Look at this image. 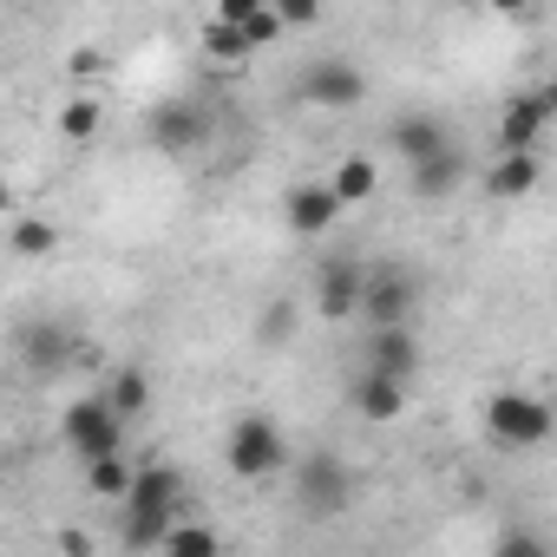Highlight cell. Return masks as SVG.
<instances>
[{
  "label": "cell",
  "mask_w": 557,
  "mask_h": 557,
  "mask_svg": "<svg viewBox=\"0 0 557 557\" xmlns=\"http://www.w3.org/2000/svg\"><path fill=\"white\" fill-rule=\"evenodd\" d=\"M302 99H309V106H322V112H355V106L368 99V73H361L355 60L322 53V60H309V66H302Z\"/></svg>",
  "instance_id": "cell-8"
},
{
  "label": "cell",
  "mask_w": 557,
  "mask_h": 557,
  "mask_svg": "<svg viewBox=\"0 0 557 557\" xmlns=\"http://www.w3.org/2000/svg\"><path fill=\"white\" fill-rule=\"evenodd\" d=\"M203 53H210V60H249L256 47H249V34H243V27H230V21H216V14H210V21H203Z\"/></svg>",
  "instance_id": "cell-24"
},
{
  "label": "cell",
  "mask_w": 557,
  "mask_h": 557,
  "mask_svg": "<svg viewBox=\"0 0 557 557\" xmlns=\"http://www.w3.org/2000/svg\"><path fill=\"white\" fill-rule=\"evenodd\" d=\"M420 361H426V348L413 329H368V342H361V374H387V381L413 387Z\"/></svg>",
  "instance_id": "cell-9"
},
{
  "label": "cell",
  "mask_w": 557,
  "mask_h": 557,
  "mask_svg": "<svg viewBox=\"0 0 557 557\" xmlns=\"http://www.w3.org/2000/svg\"><path fill=\"white\" fill-rule=\"evenodd\" d=\"M210 112L197 106V99H158L151 106V119H145V138L164 151V158H190L197 145H210Z\"/></svg>",
  "instance_id": "cell-7"
},
{
  "label": "cell",
  "mask_w": 557,
  "mask_h": 557,
  "mask_svg": "<svg viewBox=\"0 0 557 557\" xmlns=\"http://www.w3.org/2000/svg\"><path fill=\"white\" fill-rule=\"evenodd\" d=\"M132 485H138V466L119 453V459H99V466H86V492L92 498H112V505H125L132 498Z\"/></svg>",
  "instance_id": "cell-20"
},
{
  "label": "cell",
  "mask_w": 557,
  "mask_h": 557,
  "mask_svg": "<svg viewBox=\"0 0 557 557\" xmlns=\"http://www.w3.org/2000/svg\"><path fill=\"white\" fill-rule=\"evenodd\" d=\"M283 216H289V230H296V236H322V230H335L342 197H335V184H329V177H315V184H296V190L283 197Z\"/></svg>",
  "instance_id": "cell-13"
},
{
  "label": "cell",
  "mask_w": 557,
  "mask_h": 557,
  "mask_svg": "<svg viewBox=\"0 0 557 557\" xmlns=\"http://www.w3.org/2000/svg\"><path fill=\"white\" fill-rule=\"evenodd\" d=\"M361 296H368V269L355 256L322 262V275H315V315L322 322H355L361 315Z\"/></svg>",
  "instance_id": "cell-10"
},
{
  "label": "cell",
  "mask_w": 557,
  "mask_h": 557,
  "mask_svg": "<svg viewBox=\"0 0 557 557\" xmlns=\"http://www.w3.org/2000/svg\"><path fill=\"white\" fill-rule=\"evenodd\" d=\"M544 125H550V112H544V99H537V92L505 99V112H498V158L537 151V145H544Z\"/></svg>",
  "instance_id": "cell-12"
},
{
  "label": "cell",
  "mask_w": 557,
  "mask_h": 557,
  "mask_svg": "<svg viewBox=\"0 0 557 557\" xmlns=\"http://www.w3.org/2000/svg\"><path fill=\"white\" fill-rule=\"evenodd\" d=\"M177 524H184V472L164 466V459L138 466V485H132L125 524H119L125 550H164V537H171Z\"/></svg>",
  "instance_id": "cell-1"
},
{
  "label": "cell",
  "mask_w": 557,
  "mask_h": 557,
  "mask_svg": "<svg viewBox=\"0 0 557 557\" xmlns=\"http://www.w3.org/2000/svg\"><path fill=\"white\" fill-rule=\"evenodd\" d=\"M158 557H223V537H216V524H177Z\"/></svg>",
  "instance_id": "cell-23"
},
{
  "label": "cell",
  "mask_w": 557,
  "mask_h": 557,
  "mask_svg": "<svg viewBox=\"0 0 557 557\" xmlns=\"http://www.w3.org/2000/svg\"><path fill=\"white\" fill-rule=\"evenodd\" d=\"M60 557H92V537L66 524V531H60Z\"/></svg>",
  "instance_id": "cell-28"
},
{
  "label": "cell",
  "mask_w": 557,
  "mask_h": 557,
  "mask_svg": "<svg viewBox=\"0 0 557 557\" xmlns=\"http://www.w3.org/2000/svg\"><path fill=\"white\" fill-rule=\"evenodd\" d=\"M466 171H472V158L453 145V151H440L433 164H413V171H407V190H413L420 203H446V197L466 184Z\"/></svg>",
  "instance_id": "cell-14"
},
{
  "label": "cell",
  "mask_w": 557,
  "mask_h": 557,
  "mask_svg": "<svg viewBox=\"0 0 557 557\" xmlns=\"http://www.w3.org/2000/svg\"><path fill=\"white\" fill-rule=\"evenodd\" d=\"M485 433L498 440V446H511V453H524V446H544L550 440V426H557V413H550V400L544 394H524V387H498L492 400H485Z\"/></svg>",
  "instance_id": "cell-3"
},
{
  "label": "cell",
  "mask_w": 557,
  "mask_h": 557,
  "mask_svg": "<svg viewBox=\"0 0 557 557\" xmlns=\"http://www.w3.org/2000/svg\"><path fill=\"white\" fill-rule=\"evenodd\" d=\"M329 184H335L342 210H355V203H368V197L381 190V164H374L368 151H355V158H342V164H335V177H329Z\"/></svg>",
  "instance_id": "cell-18"
},
{
  "label": "cell",
  "mask_w": 557,
  "mask_h": 557,
  "mask_svg": "<svg viewBox=\"0 0 557 557\" xmlns=\"http://www.w3.org/2000/svg\"><path fill=\"white\" fill-rule=\"evenodd\" d=\"M492 557H557V550H550V537L537 524H511V531H498Z\"/></svg>",
  "instance_id": "cell-25"
},
{
  "label": "cell",
  "mask_w": 557,
  "mask_h": 557,
  "mask_svg": "<svg viewBox=\"0 0 557 557\" xmlns=\"http://www.w3.org/2000/svg\"><path fill=\"white\" fill-rule=\"evenodd\" d=\"M413 315H420V275L400 262H374L368 296H361V322L368 329H413Z\"/></svg>",
  "instance_id": "cell-4"
},
{
  "label": "cell",
  "mask_w": 557,
  "mask_h": 557,
  "mask_svg": "<svg viewBox=\"0 0 557 557\" xmlns=\"http://www.w3.org/2000/svg\"><path fill=\"white\" fill-rule=\"evenodd\" d=\"M223 459L243 485H262L275 472H289V440H283V420L269 413H236L230 420V440H223Z\"/></svg>",
  "instance_id": "cell-2"
},
{
  "label": "cell",
  "mask_w": 557,
  "mask_h": 557,
  "mask_svg": "<svg viewBox=\"0 0 557 557\" xmlns=\"http://www.w3.org/2000/svg\"><path fill=\"white\" fill-rule=\"evenodd\" d=\"M537 177H544V158H537V151L492 158V171H485V197H498V203H518V197H531V190H537Z\"/></svg>",
  "instance_id": "cell-16"
},
{
  "label": "cell",
  "mask_w": 557,
  "mask_h": 557,
  "mask_svg": "<svg viewBox=\"0 0 557 557\" xmlns=\"http://www.w3.org/2000/svg\"><path fill=\"white\" fill-rule=\"evenodd\" d=\"M66 361H73V335H66V329H53V322H34V329L21 335V368H27L34 381H47V374H66Z\"/></svg>",
  "instance_id": "cell-15"
},
{
  "label": "cell",
  "mask_w": 557,
  "mask_h": 557,
  "mask_svg": "<svg viewBox=\"0 0 557 557\" xmlns=\"http://www.w3.org/2000/svg\"><path fill=\"white\" fill-rule=\"evenodd\" d=\"M537 99H544V112L557 119V79H544V86H537Z\"/></svg>",
  "instance_id": "cell-29"
},
{
  "label": "cell",
  "mask_w": 557,
  "mask_h": 557,
  "mask_svg": "<svg viewBox=\"0 0 557 557\" xmlns=\"http://www.w3.org/2000/svg\"><path fill=\"white\" fill-rule=\"evenodd\" d=\"M275 14H283V27H315V21H322L315 0H289V8H275Z\"/></svg>",
  "instance_id": "cell-27"
},
{
  "label": "cell",
  "mask_w": 557,
  "mask_h": 557,
  "mask_svg": "<svg viewBox=\"0 0 557 557\" xmlns=\"http://www.w3.org/2000/svg\"><path fill=\"white\" fill-rule=\"evenodd\" d=\"M348 498H355V472H348L335 453H309V459L296 466V505H302L315 524L342 518V511H348Z\"/></svg>",
  "instance_id": "cell-6"
},
{
  "label": "cell",
  "mask_w": 557,
  "mask_h": 557,
  "mask_svg": "<svg viewBox=\"0 0 557 557\" xmlns=\"http://www.w3.org/2000/svg\"><path fill=\"white\" fill-rule=\"evenodd\" d=\"M106 407H112L119 420H138V413L151 407V381H145L138 368H119V374L106 381Z\"/></svg>",
  "instance_id": "cell-21"
},
{
  "label": "cell",
  "mask_w": 557,
  "mask_h": 557,
  "mask_svg": "<svg viewBox=\"0 0 557 557\" xmlns=\"http://www.w3.org/2000/svg\"><path fill=\"white\" fill-rule=\"evenodd\" d=\"M8 249H14L21 262H40V256H53V249H60V223H47V216H14Z\"/></svg>",
  "instance_id": "cell-19"
},
{
  "label": "cell",
  "mask_w": 557,
  "mask_h": 557,
  "mask_svg": "<svg viewBox=\"0 0 557 557\" xmlns=\"http://www.w3.org/2000/svg\"><path fill=\"white\" fill-rule=\"evenodd\" d=\"M243 34H249V47L262 53V47H275V40H283V14H275V8H256V14L243 21Z\"/></svg>",
  "instance_id": "cell-26"
},
{
  "label": "cell",
  "mask_w": 557,
  "mask_h": 557,
  "mask_svg": "<svg viewBox=\"0 0 557 557\" xmlns=\"http://www.w3.org/2000/svg\"><path fill=\"white\" fill-rule=\"evenodd\" d=\"M387 145H394V151L407 158V171H413V164H433L440 151H453L459 138H453V125H446L440 112H420V106H413V112H400V119L387 125Z\"/></svg>",
  "instance_id": "cell-11"
},
{
  "label": "cell",
  "mask_w": 557,
  "mask_h": 557,
  "mask_svg": "<svg viewBox=\"0 0 557 557\" xmlns=\"http://www.w3.org/2000/svg\"><path fill=\"white\" fill-rule=\"evenodd\" d=\"M355 413L374 420V426H387V420L407 413V387L387 381V374H355Z\"/></svg>",
  "instance_id": "cell-17"
},
{
  "label": "cell",
  "mask_w": 557,
  "mask_h": 557,
  "mask_svg": "<svg viewBox=\"0 0 557 557\" xmlns=\"http://www.w3.org/2000/svg\"><path fill=\"white\" fill-rule=\"evenodd\" d=\"M60 440H66L86 466H99V459H119V453H125V420L106 407V394H92V400H73V407H66Z\"/></svg>",
  "instance_id": "cell-5"
},
{
  "label": "cell",
  "mask_w": 557,
  "mask_h": 557,
  "mask_svg": "<svg viewBox=\"0 0 557 557\" xmlns=\"http://www.w3.org/2000/svg\"><path fill=\"white\" fill-rule=\"evenodd\" d=\"M99 125H106V106H99L92 92H79V99H66V106H60V132H66L73 145L99 138Z\"/></svg>",
  "instance_id": "cell-22"
}]
</instances>
